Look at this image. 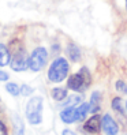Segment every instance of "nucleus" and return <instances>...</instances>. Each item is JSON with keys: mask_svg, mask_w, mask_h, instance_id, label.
Instances as JSON below:
<instances>
[{"mask_svg": "<svg viewBox=\"0 0 127 135\" xmlns=\"http://www.w3.org/2000/svg\"><path fill=\"white\" fill-rule=\"evenodd\" d=\"M70 66L64 57H58L48 70V79L51 82H62L68 75Z\"/></svg>", "mask_w": 127, "mask_h": 135, "instance_id": "nucleus-1", "label": "nucleus"}, {"mask_svg": "<svg viewBox=\"0 0 127 135\" xmlns=\"http://www.w3.org/2000/svg\"><path fill=\"white\" fill-rule=\"evenodd\" d=\"M26 119L30 124L43 122V97H31L26 104Z\"/></svg>", "mask_w": 127, "mask_h": 135, "instance_id": "nucleus-2", "label": "nucleus"}, {"mask_svg": "<svg viewBox=\"0 0 127 135\" xmlns=\"http://www.w3.org/2000/svg\"><path fill=\"white\" fill-rule=\"evenodd\" d=\"M46 60H48V52H46V49L43 48V46L36 48L29 57V68L31 71H34V73L41 71L46 64Z\"/></svg>", "mask_w": 127, "mask_h": 135, "instance_id": "nucleus-3", "label": "nucleus"}, {"mask_svg": "<svg viewBox=\"0 0 127 135\" xmlns=\"http://www.w3.org/2000/svg\"><path fill=\"white\" fill-rule=\"evenodd\" d=\"M10 66L14 71H25L29 68V56H27L25 48L12 53Z\"/></svg>", "mask_w": 127, "mask_h": 135, "instance_id": "nucleus-4", "label": "nucleus"}, {"mask_svg": "<svg viewBox=\"0 0 127 135\" xmlns=\"http://www.w3.org/2000/svg\"><path fill=\"white\" fill-rule=\"evenodd\" d=\"M101 130L105 135H117L119 127L111 115H104L101 117Z\"/></svg>", "mask_w": 127, "mask_h": 135, "instance_id": "nucleus-5", "label": "nucleus"}, {"mask_svg": "<svg viewBox=\"0 0 127 135\" xmlns=\"http://www.w3.org/2000/svg\"><path fill=\"white\" fill-rule=\"evenodd\" d=\"M67 87H68V89H71V90H75V91H83V90L88 89L86 85H85V82H83V79H82V75L79 74V73L71 75L68 78Z\"/></svg>", "mask_w": 127, "mask_h": 135, "instance_id": "nucleus-6", "label": "nucleus"}, {"mask_svg": "<svg viewBox=\"0 0 127 135\" xmlns=\"http://www.w3.org/2000/svg\"><path fill=\"white\" fill-rule=\"evenodd\" d=\"M60 119H62V122H64L67 124H71V123H75L79 120V117H78V110L75 107H68L66 108L63 112L60 113Z\"/></svg>", "mask_w": 127, "mask_h": 135, "instance_id": "nucleus-7", "label": "nucleus"}, {"mask_svg": "<svg viewBox=\"0 0 127 135\" xmlns=\"http://www.w3.org/2000/svg\"><path fill=\"white\" fill-rule=\"evenodd\" d=\"M83 128L88 132H90V134H97L101 130V119H100V116H97L96 113H93V116L85 123Z\"/></svg>", "mask_w": 127, "mask_h": 135, "instance_id": "nucleus-8", "label": "nucleus"}, {"mask_svg": "<svg viewBox=\"0 0 127 135\" xmlns=\"http://www.w3.org/2000/svg\"><path fill=\"white\" fill-rule=\"evenodd\" d=\"M11 61V52L4 44H0V67L10 64Z\"/></svg>", "mask_w": 127, "mask_h": 135, "instance_id": "nucleus-9", "label": "nucleus"}, {"mask_svg": "<svg viewBox=\"0 0 127 135\" xmlns=\"http://www.w3.org/2000/svg\"><path fill=\"white\" fill-rule=\"evenodd\" d=\"M89 105H90V112H92V113H97V112H98V109H100V107H101V94H100L98 91L93 93Z\"/></svg>", "mask_w": 127, "mask_h": 135, "instance_id": "nucleus-10", "label": "nucleus"}, {"mask_svg": "<svg viewBox=\"0 0 127 135\" xmlns=\"http://www.w3.org/2000/svg\"><path fill=\"white\" fill-rule=\"evenodd\" d=\"M67 55H68V57L73 61H79L81 60V51H79V48L77 45H74V44H70L67 46Z\"/></svg>", "mask_w": 127, "mask_h": 135, "instance_id": "nucleus-11", "label": "nucleus"}, {"mask_svg": "<svg viewBox=\"0 0 127 135\" xmlns=\"http://www.w3.org/2000/svg\"><path fill=\"white\" fill-rule=\"evenodd\" d=\"M51 96L56 101H63L67 98V90L63 89V87H55V89L51 90Z\"/></svg>", "mask_w": 127, "mask_h": 135, "instance_id": "nucleus-12", "label": "nucleus"}, {"mask_svg": "<svg viewBox=\"0 0 127 135\" xmlns=\"http://www.w3.org/2000/svg\"><path fill=\"white\" fill-rule=\"evenodd\" d=\"M112 108H114L115 112L123 115L126 112V102H123V100L120 97H116V98L112 100Z\"/></svg>", "mask_w": 127, "mask_h": 135, "instance_id": "nucleus-13", "label": "nucleus"}, {"mask_svg": "<svg viewBox=\"0 0 127 135\" xmlns=\"http://www.w3.org/2000/svg\"><path fill=\"white\" fill-rule=\"evenodd\" d=\"M82 102V96H79V94H74V96L68 97L66 101H63V107H75V105H79Z\"/></svg>", "mask_w": 127, "mask_h": 135, "instance_id": "nucleus-14", "label": "nucleus"}, {"mask_svg": "<svg viewBox=\"0 0 127 135\" xmlns=\"http://www.w3.org/2000/svg\"><path fill=\"white\" fill-rule=\"evenodd\" d=\"M77 110H78V117H79V120H83V119L86 117V115H88V112L90 110V105L88 104V102H81V104L78 105Z\"/></svg>", "mask_w": 127, "mask_h": 135, "instance_id": "nucleus-15", "label": "nucleus"}, {"mask_svg": "<svg viewBox=\"0 0 127 135\" xmlns=\"http://www.w3.org/2000/svg\"><path fill=\"white\" fill-rule=\"evenodd\" d=\"M79 74L82 75V79H83L86 87H89L90 83H92V75H90V73H89V70L86 68V67H82L81 70H79Z\"/></svg>", "mask_w": 127, "mask_h": 135, "instance_id": "nucleus-16", "label": "nucleus"}, {"mask_svg": "<svg viewBox=\"0 0 127 135\" xmlns=\"http://www.w3.org/2000/svg\"><path fill=\"white\" fill-rule=\"evenodd\" d=\"M6 90L8 91L11 96H18V94H21V89L18 87L17 83H7L6 85Z\"/></svg>", "mask_w": 127, "mask_h": 135, "instance_id": "nucleus-17", "label": "nucleus"}, {"mask_svg": "<svg viewBox=\"0 0 127 135\" xmlns=\"http://www.w3.org/2000/svg\"><path fill=\"white\" fill-rule=\"evenodd\" d=\"M33 93V87H30V86H27V85H23L22 87H21V94L22 96H29V94H31Z\"/></svg>", "mask_w": 127, "mask_h": 135, "instance_id": "nucleus-18", "label": "nucleus"}, {"mask_svg": "<svg viewBox=\"0 0 127 135\" xmlns=\"http://www.w3.org/2000/svg\"><path fill=\"white\" fill-rule=\"evenodd\" d=\"M0 135H8V131H7V127L4 126V123L0 122Z\"/></svg>", "mask_w": 127, "mask_h": 135, "instance_id": "nucleus-19", "label": "nucleus"}, {"mask_svg": "<svg viewBox=\"0 0 127 135\" xmlns=\"http://www.w3.org/2000/svg\"><path fill=\"white\" fill-rule=\"evenodd\" d=\"M7 79H8V74L0 70V81H7Z\"/></svg>", "mask_w": 127, "mask_h": 135, "instance_id": "nucleus-20", "label": "nucleus"}, {"mask_svg": "<svg viewBox=\"0 0 127 135\" xmlns=\"http://www.w3.org/2000/svg\"><path fill=\"white\" fill-rule=\"evenodd\" d=\"M14 135H23V128H22V126L19 127V130L15 128V134H14Z\"/></svg>", "mask_w": 127, "mask_h": 135, "instance_id": "nucleus-21", "label": "nucleus"}, {"mask_svg": "<svg viewBox=\"0 0 127 135\" xmlns=\"http://www.w3.org/2000/svg\"><path fill=\"white\" fill-rule=\"evenodd\" d=\"M63 135H77L74 131H71V130H64L63 131Z\"/></svg>", "mask_w": 127, "mask_h": 135, "instance_id": "nucleus-22", "label": "nucleus"}, {"mask_svg": "<svg viewBox=\"0 0 127 135\" xmlns=\"http://www.w3.org/2000/svg\"><path fill=\"white\" fill-rule=\"evenodd\" d=\"M123 91L127 93V83H124V87H123Z\"/></svg>", "mask_w": 127, "mask_h": 135, "instance_id": "nucleus-23", "label": "nucleus"}, {"mask_svg": "<svg viewBox=\"0 0 127 135\" xmlns=\"http://www.w3.org/2000/svg\"><path fill=\"white\" fill-rule=\"evenodd\" d=\"M126 115H127V101H126Z\"/></svg>", "mask_w": 127, "mask_h": 135, "instance_id": "nucleus-24", "label": "nucleus"}, {"mask_svg": "<svg viewBox=\"0 0 127 135\" xmlns=\"http://www.w3.org/2000/svg\"><path fill=\"white\" fill-rule=\"evenodd\" d=\"M126 10H127V0H126Z\"/></svg>", "mask_w": 127, "mask_h": 135, "instance_id": "nucleus-25", "label": "nucleus"}]
</instances>
